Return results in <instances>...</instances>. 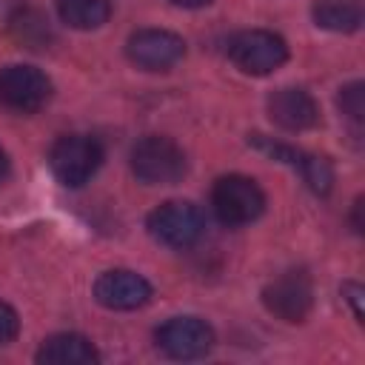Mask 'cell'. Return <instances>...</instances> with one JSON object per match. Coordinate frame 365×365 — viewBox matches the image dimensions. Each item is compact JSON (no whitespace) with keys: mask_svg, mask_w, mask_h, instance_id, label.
Segmentation results:
<instances>
[{"mask_svg":"<svg viewBox=\"0 0 365 365\" xmlns=\"http://www.w3.org/2000/svg\"><path fill=\"white\" fill-rule=\"evenodd\" d=\"M94 299L111 311H134L151 299V285L145 277L128 268H114L97 277Z\"/></svg>","mask_w":365,"mask_h":365,"instance_id":"8fae6325","label":"cell"},{"mask_svg":"<svg viewBox=\"0 0 365 365\" xmlns=\"http://www.w3.org/2000/svg\"><path fill=\"white\" fill-rule=\"evenodd\" d=\"M11 31H14V37L23 43V46H29V48H43L46 43H48V20H43L37 11H31V9H23V11H17L14 17H11Z\"/></svg>","mask_w":365,"mask_h":365,"instance_id":"2e32d148","label":"cell"},{"mask_svg":"<svg viewBox=\"0 0 365 365\" xmlns=\"http://www.w3.org/2000/svg\"><path fill=\"white\" fill-rule=\"evenodd\" d=\"M9 174V157H6V151H3V145H0V180Z\"/></svg>","mask_w":365,"mask_h":365,"instance_id":"7402d4cb","label":"cell"},{"mask_svg":"<svg viewBox=\"0 0 365 365\" xmlns=\"http://www.w3.org/2000/svg\"><path fill=\"white\" fill-rule=\"evenodd\" d=\"M311 14L319 29L351 34L362 26V0H314Z\"/></svg>","mask_w":365,"mask_h":365,"instance_id":"5bb4252c","label":"cell"},{"mask_svg":"<svg viewBox=\"0 0 365 365\" xmlns=\"http://www.w3.org/2000/svg\"><path fill=\"white\" fill-rule=\"evenodd\" d=\"M125 54L134 66L145 71H165L182 60L185 43L180 34L165 31V29H140L128 37Z\"/></svg>","mask_w":365,"mask_h":365,"instance_id":"9c48e42d","label":"cell"},{"mask_svg":"<svg viewBox=\"0 0 365 365\" xmlns=\"http://www.w3.org/2000/svg\"><path fill=\"white\" fill-rule=\"evenodd\" d=\"M174 6H182V9H200V6H208L211 0H171Z\"/></svg>","mask_w":365,"mask_h":365,"instance_id":"ffe728a7","label":"cell"},{"mask_svg":"<svg viewBox=\"0 0 365 365\" xmlns=\"http://www.w3.org/2000/svg\"><path fill=\"white\" fill-rule=\"evenodd\" d=\"M57 14L66 26L88 31V29H100L108 20L111 6L108 0H57Z\"/></svg>","mask_w":365,"mask_h":365,"instance_id":"9a60e30c","label":"cell"},{"mask_svg":"<svg viewBox=\"0 0 365 365\" xmlns=\"http://www.w3.org/2000/svg\"><path fill=\"white\" fill-rule=\"evenodd\" d=\"M211 205H214V214L220 217V222H225L231 228L248 225V222L259 220V214L265 211V191L259 188L257 180H251L245 174H228L214 182Z\"/></svg>","mask_w":365,"mask_h":365,"instance_id":"3957f363","label":"cell"},{"mask_svg":"<svg viewBox=\"0 0 365 365\" xmlns=\"http://www.w3.org/2000/svg\"><path fill=\"white\" fill-rule=\"evenodd\" d=\"M51 97V80L34 66H6L0 68V103L9 111L31 114L40 111Z\"/></svg>","mask_w":365,"mask_h":365,"instance_id":"8992f818","label":"cell"},{"mask_svg":"<svg viewBox=\"0 0 365 365\" xmlns=\"http://www.w3.org/2000/svg\"><path fill=\"white\" fill-rule=\"evenodd\" d=\"M339 111L354 123V125H362L365 120V86L362 83H348L345 88H339Z\"/></svg>","mask_w":365,"mask_h":365,"instance_id":"e0dca14e","label":"cell"},{"mask_svg":"<svg viewBox=\"0 0 365 365\" xmlns=\"http://www.w3.org/2000/svg\"><path fill=\"white\" fill-rule=\"evenodd\" d=\"M262 305L282 322H302L314 308V285L305 271H285L262 288Z\"/></svg>","mask_w":365,"mask_h":365,"instance_id":"52a82bcc","label":"cell"},{"mask_svg":"<svg viewBox=\"0 0 365 365\" xmlns=\"http://www.w3.org/2000/svg\"><path fill=\"white\" fill-rule=\"evenodd\" d=\"M157 348L171 359H200L214 348V331L200 317H174L157 328Z\"/></svg>","mask_w":365,"mask_h":365,"instance_id":"ba28073f","label":"cell"},{"mask_svg":"<svg viewBox=\"0 0 365 365\" xmlns=\"http://www.w3.org/2000/svg\"><path fill=\"white\" fill-rule=\"evenodd\" d=\"M148 234L168 248H191L202 237V214L185 200H168L157 205L148 220Z\"/></svg>","mask_w":365,"mask_h":365,"instance_id":"5b68a950","label":"cell"},{"mask_svg":"<svg viewBox=\"0 0 365 365\" xmlns=\"http://www.w3.org/2000/svg\"><path fill=\"white\" fill-rule=\"evenodd\" d=\"M40 365H97L100 354L83 334H54L37 351Z\"/></svg>","mask_w":365,"mask_h":365,"instance_id":"4fadbf2b","label":"cell"},{"mask_svg":"<svg viewBox=\"0 0 365 365\" xmlns=\"http://www.w3.org/2000/svg\"><path fill=\"white\" fill-rule=\"evenodd\" d=\"M131 171L145 185H174L185 177L188 160L171 137L148 134L131 148Z\"/></svg>","mask_w":365,"mask_h":365,"instance_id":"6da1fadb","label":"cell"},{"mask_svg":"<svg viewBox=\"0 0 365 365\" xmlns=\"http://www.w3.org/2000/svg\"><path fill=\"white\" fill-rule=\"evenodd\" d=\"M359 205H362V200H356V202H354V231H362V220H359Z\"/></svg>","mask_w":365,"mask_h":365,"instance_id":"44dd1931","label":"cell"},{"mask_svg":"<svg viewBox=\"0 0 365 365\" xmlns=\"http://www.w3.org/2000/svg\"><path fill=\"white\" fill-rule=\"evenodd\" d=\"M251 143H254L259 151H265L268 157H274V160H279V163L297 168L314 194H322V197H325V194L331 191V185H334V168H331V163H328L325 157L299 151V148H294V145L277 143V140L262 137V134H251Z\"/></svg>","mask_w":365,"mask_h":365,"instance_id":"30bf717a","label":"cell"},{"mask_svg":"<svg viewBox=\"0 0 365 365\" xmlns=\"http://www.w3.org/2000/svg\"><path fill=\"white\" fill-rule=\"evenodd\" d=\"M268 117L282 131H308L319 123V106L305 88H277L268 97Z\"/></svg>","mask_w":365,"mask_h":365,"instance_id":"7c38bea8","label":"cell"},{"mask_svg":"<svg viewBox=\"0 0 365 365\" xmlns=\"http://www.w3.org/2000/svg\"><path fill=\"white\" fill-rule=\"evenodd\" d=\"M228 57L240 71L262 77L288 60V46L279 34H274L268 29H248V31H240L231 37Z\"/></svg>","mask_w":365,"mask_h":365,"instance_id":"277c9868","label":"cell"},{"mask_svg":"<svg viewBox=\"0 0 365 365\" xmlns=\"http://www.w3.org/2000/svg\"><path fill=\"white\" fill-rule=\"evenodd\" d=\"M342 297L354 305V317L362 322V305H359V302H362V285H356V282H345V285H342Z\"/></svg>","mask_w":365,"mask_h":365,"instance_id":"d6986e66","label":"cell"},{"mask_svg":"<svg viewBox=\"0 0 365 365\" xmlns=\"http://www.w3.org/2000/svg\"><path fill=\"white\" fill-rule=\"evenodd\" d=\"M20 331V319H17V311L6 302H0V345L11 342Z\"/></svg>","mask_w":365,"mask_h":365,"instance_id":"ac0fdd59","label":"cell"},{"mask_svg":"<svg viewBox=\"0 0 365 365\" xmlns=\"http://www.w3.org/2000/svg\"><path fill=\"white\" fill-rule=\"evenodd\" d=\"M48 165L66 188L86 185L103 165V145L88 134H66L48 151Z\"/></svg>","mask_w":365,"mask_h":365,"instance_id":"7a4b0ae2","label":"cell"}]
</instances>
